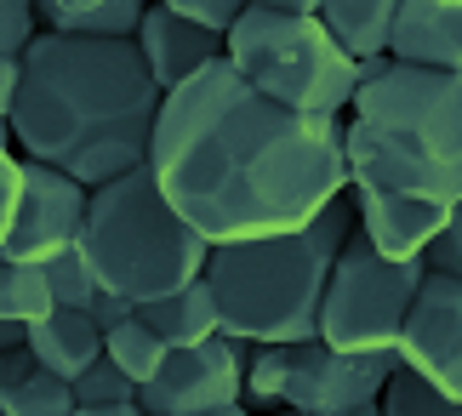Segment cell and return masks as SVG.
Masks as SVG:
<instances>
[{
  "instance_id": "1",
  "label": "cell",
  "mask_w": 462,
  "mask_h": 416,
  "mask_svg": "<svg viewBox=\"0 0 462 416\" xmlns=\"http://www.w3.org/2000/svg\"><path fill=\"white\" fill-rule=\"evenodd\" d=\"M149 171L177 217L211 245L303 234L354 194L348 120L269 103L228 69V58L166 92Z\"/></svg>"
},
{
  "instance_id": "2",
  "label": "cell",
  "mask_w": 462,
  "mask_h": 416,
  "mask_svg": "<svg viewBox=\"0 0 462 416\" xmlns=\"http://www.w3.org/2000/svg\"><path fill=\"white\" fill-rule=\"evenodd\" d=\"M160 108L166 92L154 86L137 41L41 34V46L23 58L6 132L23 143V160L97 194L149 166Z\"/></svg>"
},
{
  "instance_id": "3",
  "label": "cell",
  "mask_w": 462,
  "mask_h": 416,
  "mask_svg": "<svg viewBox=\"0 0 462 416\" xmlns=\"http://www.w3.org/2000/svg\"><path fill=\"white\" fill-rule=\"evenodd\" d=\"M354 189L462 206V75H434L394 58L360 63L348 108Z\"/></svg>"
},
{
  "instance_id": "4",
  "label": "cell",
  "mask_w": 462,
  "mask_h": 416,
  "mask_svg": "<svg viewBox=\"0 0 462 416\" xmlns=\"http://www.w3.org/2000/svg\"><path fill=\"white\" fill-rule=\"evenodd\" d=\"M360 228L354 200H337L319 223L303 234L280 240H252V245H217L206 268V285L223 309V337L263 348V342H319L326 319V291L343 263V251Z\"/></svg>"
},
{
  "instance_id": "5",
  "label": "cell",
  "mask_w": 462,
  "mask_h": 416,
  "mask_svg": "<svg viewBox=\"0 0 462 416\" xmlns=\"http://www.w3.org/2000/svg\"><path fill=\"white\" fill-rule=\"evenodd\" d=\"M211 251L217 245L177 217V206L160 194V177L149 166L92 194L80 257L92 263L103 291L126 297L137 309L200 285L211 268Z\"/></svg>"
},
{
  "instance_id": "6",
  "label": "cell",
  "mask_w": 462,
  "mask_h": 416,
  "mask_svg": "<svg viewBox=\"0 0 462 416\" xmlns=\"http://www.w3.org/2000/svg\"><path fill=\"white\" fill-rule=\"evenodd\" d=\"M228 69L297 115L343 120L360 97V63L319 23V0H252L228 34Z\"/></svg>"
},
{
  "instance_id": "7",
  "label": "cell",
  "mask_w": 462,
  "mask_h": 416,
  "mask_svg": "<svg viewBox=\"0 0 462 416\" xmlns=\"http://www.w3.org/2000/svg\"><path fill=\"white\" fill-rule=\"evenodd\" d=\"M422 285H429V263H388L377 245L354 228L326 291V319H319V342L343 354H400L405 319H411Z\"/></svg>"
},
{
  "instance_id": "8",
  "label": "cell",
  "mask_w": 462,
  "mask_h": 416,
  "mask_svg": "<svg viewBox=\"0 0 462 416\" xmlns=\"http://www.w3.org/2000/svg\"><path fill=\"white\" fill-rule=\"evenodd\" d=\"M0 183H6V234H0V257L17 268H46L69 257L86 234L92 189L75 177L34 166V160L6 154L0 160Z\"/></svg>"
},
{
  "instance_id": "9",
  "label": "cell",
  "mask_w": 462,
  "mask_h": 416,
  "mask_svg": "<svg viewBox=\"0 0 462 416\" xmlns=\"http://www.w3.org/2000/svg\"><path fill=\"white\" fill-rule=\"evenodd\" d=\"M245 359L252 348L235 337H217L206 348H183L166 359V371L137 393L149 416H217L245 400Z\"/></svg>"
},
{
  "instance_id": "10",
  "label": "cell",
  "mask_w": 462,
  "mask_h": 416,
  "mask_svg": "<svg viewBox=\"0 0 462 416\" xmlns=\"http://www.w3.org/2000/svg\"><path fill=\"white\" fill-rule=\"evenodd\" d=\"M394 376H400V354H343L331 342H303L297 348L291 388H286V411L348 416L360 405H377Z\"/></svg>"
},
{
  "instance_id": "11",
  "label": "cell",
  "mask_w": 462,
  "mask_h": 416,
  "mask_svg": "<svg viewBox=\"0 0 462 416\" xmlns=\"http://www.w3.org/2000/svg\"><path fill=\"white\" fill-rule=\"evenodd\" d=\"M400 365L439 388L446 400H462V280L429 274L411 319H405Z\"/></svg>"
},
{
  "instance_id": "12",
  "label": "cell",
  "mask_w": 462,
  "mask_h": 416,
  "mask_svg": "<svg viewBox=\"0 0 462 416\" xmlns=\"http://www.w3.org/2000/svg\"><path fill=\"white\" fill-rule=\"evenodd\" d=\"M354 217L360 234L383 251L388 263H422L434 251V240L451 223V206L434 200H411V194H377V189H354Z\"/></svg>"
},
{
  "instance_id": "13",
  "label": "cell",
  "mask_w": 462,
  "mask_h": 416,
  "mask_svg": "<svg viewBox=\"0 0 462 416\" xmlns=\"http://www.w3.org/2000/svg\"><path fill=\"white\" fill-rule=\"evenodd\" d=\"M137 51H143V63H149L160 92H177V86H189L194 75H206L211 63H223L228 41L194 29L171 0H154V6L143 12V29H137Z\"/></svg>"
},
{
  "instance_id": "14",
  "label": "cell",
  "mask_w": 462,
  "mask_h": 416,
  "mask_svg": "<svg viewBox=\"0 0 462 416\" xmlns=\"http://www.w3.org/2000/svg\"><path fill=\"white\" fill-rule=\"evenodd\" d=\"M388 58L434 75H462V0H400Z\"/></svg>"
},
{
  "instance_id": "15",
  "label": "cell",
  "mask_w": 462,
  "mask_h": 416,
  "mask_svg": "<svg viewBox=\"0 0 462 416\" xmlns=\"http://www.w3.org/2000/svg\"><path fill=\"white\" fill-rule=\"evenodd\" d=\"M319 23L337 34V46L354 63H377L394 51L400 0H319Z\"/></svg>"
},
{
  "instance_id": "16",
  "label": "cell",
  "mask_w": 462,
  "mask_h": 416,
  "mask_svg": "<svg viewBox=\"0 0 462 416\" xmlns=\"http://www.w3.org/2000/svg\"><path fill=\"white\" fill-rule=\"evenodd\" d=\"M29 348H34V359H41V371L63 376V383H80V376L103 359V331L86 314L58 309L51 319L29 325Z\"/></svg>"
},
{
  "instance_id": "17",
  "label": "cell",
  "mask_w": 462,
  "mask_h": 416,
  "mask_svg": "<svg viewBox=\"0 0 462 416\" xmlns=\"http://www.w3.org/2000/svg\"><path fill=\"white\" fill-rule=\"evenodd\" d=\"M137 319H143L171 354L206 348V342L223 337V309H217V297H211L206 280L189 285V291H177V297H166V302H149V309H137Z\"/></svg>"
},
{
  "instance_id": "18",
  "label": "cell",
  "mask_w": 462,
  "mask_h": 416,
  "mask_svg": "<svg viewBox=\"0 0 462 416\" xmlns=\"http://www.w3.org/2000/svg\"><path fill=\"white\" fill-rule=\"evenodd\" d=\"M143 12L149 6L137 0H46L41 23L46 34H75V41H137Z\"/></svg>"
},
{
  "instance_id": "19",
  "label": "cell",
  "mask_w": 462,
  "mask_h": 416,
  "mask_svg": "<svg viewBox=\"0 0 462 416\" xmlns=\"http://www.w3.org/2000/svg\"><path fill=\"white\" fill-rule=\"evenodd\" d=\"M291 371H297V348L291 342H263L245 359V411L252 416H274L286 411V388H291Z\"/></svg>"
},
{
  "instance_id": "20",
  "label": "cell",
  "mask_w": 462,
  "mask_h": 416,
  "mask_svg": "<svg viewBox=\"0 0 462 416\" xmlns=\"http://www.w3.org/2000/svg\"><path fill=\"white\" fill-rule=\"evenodd\" d=\"M58 314V297H51V280L46 268H17L6 263L0 268V319L12 325H41Z\"/></svg>"
},
{
  "instance_id": "21",
  "label": "cell",
  "mask_w": 462,
  "mask_h": 416,
  "mask_svg": "<svg viewBox=\"0 0 462 416\" xmlns=\"http://www.w3.org/2000/svg\"><path fill=\"white\" fill-rule=\"evenodd\" d=\"M103 354H109L115 365H120V371H126L132 383H137V388H149L154 376L166 371V359H171V348H166V342H160V337L149 331L143 319H126L120 331H109V337H103Z\"/></svg>"
},
{
  "instance_id": "22",
  "label": "cell",
  "mask_w": 462,
  "mask_h": 416,
  "mask_svg": "<svg viewBox=\"0 0 462 416\" xmlns=\"http://www.w3.org/2000/svg\"><path fill=\"white\" fill-rule=\"evenodd\" d=\"M0 411L6 416H80V400H75V383L51 371H34L23 388L0 393Z\"/></svg>"
},
{
  "instance_id": "23",
  "label": "cell",
  "mask_w": 462,
  "mask_h": 416,
  "mask_svg": "<svg viewBox=\"0 0 462 416\" xmlns=\"http://www.w3.org/2000/svg\"><path fill=\"white\" fill-rule=\"evenodd\" d=\"M46 280H51L58 309H69V314H92V302L103 297V285L92 274V263L80 257V245L69 251V257H58V263H46Z\"/></svg>"
},
{
  "instance_id": "24",
  "label": "cell",
  "mask_w": 462,
  "mask_h": 416,
  "mask_svg": "<svg viewBox=\"0 0 462 416\" xmlns=\"http://www.w3.org/2000/svg\"><path fill=\"white\" fill-rule=\"evenodd\" d=\"M383 416H462V400H446L439 388H429L422 376L400 365V376L383 393Z\"/></svg>"
},
{
  "instance_id": "25",
  "label": "cell",
  "mask_w": 462,
  "mask_h": 416,
  "mask_svg": "<svg viewBox=\"0 0 462 416\" xmlns=\"http://www.w3.org/2000/svg\"><path fill=\"white\" fill-rule=\"evenodd\" d=\"M137 393H143V388H137V383H132V376L115 365L109 354H103L97 365H92V371H86L80 383H75V400H80V411H109V405H132Z\"/></svg>"
},
{
  "instance_id": "26",
  "label": "cell",
  "mask_w": 462,
  "mask_h": 416,
  "mask_svg": "<svg viewBox=\"0 0 462 416\" xmlns=\"http://www.w3.org/2000/svg\"><path fill=\"white\" fill-rule=\"evenodd\" d=\"M41 6L29 0H6L0 6V63H23L34 46H41Z\"/></svg>"
},
{
  "instance_id": "27",
  "label": "cell",
  "mask_w": 462,
  "mask_h": 416,
  "mask_svg": "<svg viewBox=\"0 0 462 416\" xmlns=\"http://www.w3.org/2000/svg\"><path fill=\"white\" fill-rule=\"evenodd\" d=\"M171 6L183 12L194 29L217 34V41H228V34H235V23L245 17V0H171Z\"/></svg>"
},
{
  "instance_id": "28",
  "label": "cell",
  "mask_w": 462,
  "mask_h": 416,
  "mask_svg": "<svg viewBox=\"0 0 462 416\" xmlns=\"http://www.w3.org/2000/svg\"><path fill=\"white\" fill-rule=\"evenodd\" d=\"M422 263H429V274L462 280V206H451V223H446V234L434 240V251H429Z\"/></svg>"
},
{
  "instance_id": "29",
  "label": "cell",
  "mask_w": 462,
  "mask_h": 416,
  "mask_svg": "<svg viewBox=\"0 0 462 416\" xmlns=\"http://www.w3.org/2000/svg\"><path fill=\"white\" fill-rule=\"evenodd\" d=\"M34 371H41V359H34V348H0V393L23 388Z\"/></svg>"
},
{
  "instance_id": "30",
  "label": "cell",
  "mask_w": 462,
  "mask_h": 416,
  "mask_svg": "<svg viewBox=\"0 0 462 416\" xmlns=\"http://www.w3.org/2000/svg\"><path fill=\"white\" fill-rule=\"evenodd\" d=\"M86 319H92L97 331L109 337V331H120V325H126V319H137V302H126V297H115V291H103V297L92 302V314H86Z\"/></svg>"
},
{
  "instance_id": "31",
  "label": "cell",
  "mask_w": 462,
  "mask_h": 416,
  "mask_svg": "<svg viewBox=\"0 0 462 416\" xmlns=\"http://www.w3.org/2000/svg\"><path fill=\"white\" fill-rule=\"evenodd\" d=\"M80 416H149V411L132 400V405H109V411H80Z\"/></svg>"
},
{
  "instance_id": "32",
  "label": "cell",
  "mask_w": 462,
  "mask_h": 416,
  "mask_svg": "<svg viewBox=\"0 0 462 416\" xmlns=\"http://www.w3.org/2000/svg\"><path fill=\"white\" fill-rule=\"evenodd\" d=\"M217 416H252V411H245V405H235V411H217Z\"/></svg>"
},
{
  "instance_id": "33",
  "label": "cell",
  "mask_w": 462,
  "mask_h": 416,
  "mask_svg": "<svg viewBox=\"0 0 462 416\" xmlns=\"http://www.w3.org/2000/svg\"><path fill=\"white\" fill-rule=\"evenodd\" d=\"M274 416H297V411H274Z\"/></svg>"
}]
</instances>
